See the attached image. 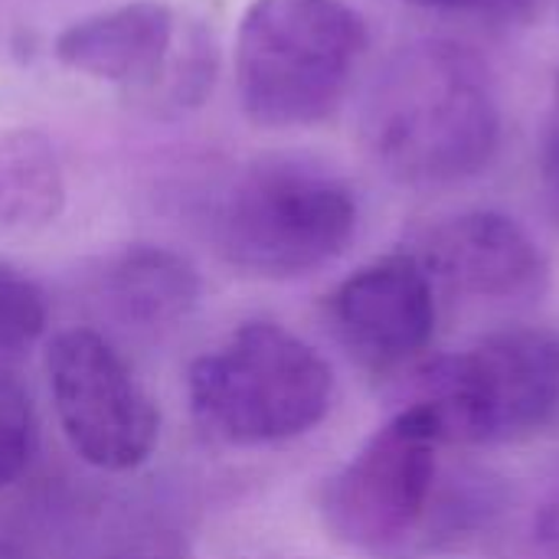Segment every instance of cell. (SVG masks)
<instances>
[{
  "instance_id": "obj_1",
  "label": "cell",
  "mask_w": 559,
  "mask_h": 559,
  "mask_svg": "<svg viewBox=\"0 0 559 559\" xmlns=\"http://www.w3.org/2000/svg\"><path fill=\"white\" fill-rule=\"evenodd\" d=\"M370 160L413 190L478 177L501 144V95L491 66L465 43L426 36L386 56L360 108Z\"/></svg>"
},
{
  "instance_id": "obj_2",
  "label": "cell",
  "mask_w": 559,
  "mask_h": 559,
  "mask_svg": "<svg viewBox=\"0 0 559 559\" xmlns=\"http://www.w3.org/2000/svg\"><path fill=\"white\" fill-rule=\"evenodd\" d=\"M360 203L321 160L269 154L246 164L210 213L216 252L246 275L301 278L334 262L357 236Z\"/></svg>"
},
{
  "instance_id": "obj_3",
  "label": "cell",
  "mask_w": 559,
  "mask_h": 559,
  "mask_svg": "<svg viewBox=\"0 0 559 559\" xmlns=\"http://www.w3.org/2000/svg\"><path fill=\"white\" fill-rule=\"evenodd\" d=\"M367 23L347 0H252L236 29V95L255 128L328 121L364 59Z\"/></svg>"
},
{
  "instance_id": "obj_4",
  "label": "cell",
  "mask_w": 559,
  "mask_h": 559,
  "mask_svg": "<svg viewBox=\"0 0 559 559\" xmlns=\"http://www.w3.org/2000/svg\"><path fill=\"white\" fill-rule=\"evenodd\" d=\"M442 442L409 403L380 426L324 491L321 514L337 540L383 559L452 547L455 468L439 462Z\"/></svg>"
},
{
  "instance_id": "obj_5",
  "label": "cell",
  "mask_w": 559,
  "mask_h": 559,
  "mask_svg": "<svg viewBox=\"0 0 559 559\" xmlns=\"http://www.w3.org/2000/svg\"><path fill=\"white\" fill-rule=\"evenodd\" d=\"M193 419L219 442L255 449L311 432L334 403L331 364L272 321L236 328L187 373Z\"/></svg>"
},
{
  "instance_id": "obj_6",
  "label": "cell",
  "mask_w": 559,
  "mask_h": 559,
  "mask_svg": "<svg viewBox=\"0 0 559 559\" xmlns=\"http://www.w3.org/2000/svg\"><path fill=\"white\" fill-rule=\"evenodd\" d=\"M413 406L442 445L524 442L559 423V331L504 328L419 373Z\"/></svg>"
},
{
  "instance_id": "obj_7",
  "label": "cell",
  "mask_w": 559,
  "mask_h": 559,
  "mask_svg": "<svg viewBox=\"0 0 559 559\" xmlns=\"http://www.w3.org/2000/svg\"><path fill=\"white\" fill-rule=\"evenodd\" d=\"M56 419L72 452L98 472H131L154 455L160 413L128 360L92 328H69L46 347Z\"/></svg>"
},
{
  "instance_id": "obj_8",
  "label": "cell",
  "mask_w": 559,
  "mask_h": 559,
  "mask_svg": "<svg viewBox=\"0 0 559 559\" xmlns=\"http://www.w3.org/2000/svg\"><path fill=\"white\" fill-rule=\"evenodd\" d=\"M413 255L436 292L468 305L524 308L550 288L544 246L501 210H465L432 223Z\"/></svg>"
},
{
  "instance_id": "obj_9",
  "label": "cell",
  "mask_w": 559,
  "mask_h": 559,
  "mask_svg": "<svg viewBox=\"0 0 559 559\" xmlns=\"http://www.w3.org/2000/svg\"><path fill=\"white\" fill-rule=\"evenodd\" d=\"M328 321L364 370L396 373L432 344L439 292L413 252L383 255L334 288Z\"/></svg>"
},
{
  "instance_id": "obj_10",
  "label": "cell",
  "mask_w": 559,
  "mask_h": 559,
  "mask_svg": "<svg viewBox=\"0 0 559 559\" xmlns=\"http://www.w3.org/2000/svg\"><path fill=\"white\" fill-rule=\"evenodd\" d=\"M183 36L167 0H131L72 20L52 39V56L79 75L157 102Z\"/></svg>"
},
{
  "instance_id": "obj_11",
  "label": "cell",
  "mask_w": 559,
  "mask_h": 559,
  "mask_svg": "<svg viewBox=\"0 0 559 559\" xmlns=\"http://www.w3.org/2000/svg\"><path fill=\"white\" fill-rule=\"evenodd\" d=\"M200 272L164 246H131L115 255L102 278L111 314L138 331H164L180 324L200 301Z\"/></svg>"
},
{
  "instance_id": "obj_12",
  "label": "cell",
  "mask_w": 559,
  "mask_h": 559,
  "mask_svg": "<svg viewBox=\"0 0 559 559\" xmlns=\"http://www.w3.org/2000/svg\"><path fill=\"white\" fill-rule=\"evenodd\" d=\"M66 206V170L56 144L36 128L0 134V229L36 233Z\"/></svg>"
},
{
  "instance_id": "obj_13",
  "label": "cell",
  "mask_w": 559,
  "mask_h": 559,
  "mask_svg": "<svg viewBox=\"0 0 559 559\" xmlns=\"http://www.w3.org/2000/svg\"><path fill=\"white\" fill-rule=\"evenodd\" d=\"M49 324L46 292L20 269L0 262V367L20 360Z\"/></svg>"
},
{
  "instance_id": "obj_14",
  "label": "cell",
  "mask_w": 559,
  "mask_h": 559,
  "mask_svg": "<svg viewBox=\"0 0 559 559\" xmlns=\"http://www.w3.org/2000/svg\"><path fill=\"white\" fill-rule=\"evenodd\" d=\"M36 452V413L23 383L0 370V491L10 488Z\"/></svg>"
},
{
  "instance_id": "obj_15",
  "label": "cell",
  "mask_w": 559,
  "mask_h": 559,
  "mask_svg": "<svg viewBox=\"0 0 559 559\" xmlns=\"http://www.w3.org/2000/svg\"><path fill=\"white\" fill-rule=\"evenodd\" d=\"M518 559H559V465L537 481L524 508Z\"/></svg>"
},
{
  "instance_id": "obj_16",
  "label": "cell",
  "mask_w": 559,
  "mask_h": 559,
  "mask_svg": "<svg viewBox=\"0 0 559 559\" xmlns=\"http://www.w3.org/2000/svg\"><path fill=\"white\" fill-rule=\"evenodd\" d=\"M423 10H449V13H481V16H514L527 10L534 0H400Z\"/></svg>"
},
{
  "instance_id": "obj_17",
  "label": "cell",
  "mask_w": 559,
  "mask_h": 559,
  "mask_svg": "<svg viewBox=\"0 0 559 559\" xmlns=\"http://www.w3.org/2000/svg\"><path fill=\"white\" fill-rule=\"evenodd\" d=\"M544 160H547V177L559 193V79L554 85V102L547 115V138H544Z\"/></svg>"
},
{
  "instance_id": "obj_18",
  "label": "cell",
  "mask_w": 559,
  "mask_h": 559,
  "mask_svg": "<svg viewBox=\"0 0 559 559\" xmlns=\"http://www.w3.org/2000/svg\"><path fill=\"white\" fill-rule=\"evenodd\" d=\"M0 559H29L13 540H7V537H0Z\"/></svg>"
}]
</instances>
